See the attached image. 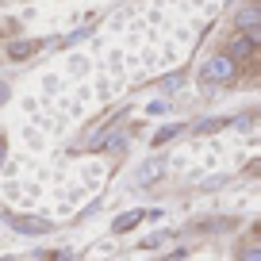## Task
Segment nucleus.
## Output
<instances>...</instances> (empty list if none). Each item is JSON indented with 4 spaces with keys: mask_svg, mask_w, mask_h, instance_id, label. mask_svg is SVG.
I'll return each mask as SVG.
<instances>
[{
    "mask_svg": "<svg viewBox=\"0 0 261 261\" xmlns=\"http://www.w3.org/2000/svg\"><path fill=\"white\" fill-rule=\"evenodd\" d=\"M200 73L207 77V81H215V85H223V81H230V77L238 73V62L230 54H215V58H207L204 62V69Z\"/></svg>",
    "mask_w": 261,
    "mask_h": 261,
    "instance_id": "f257e3e1",
    "label": "nucleus"
},
{
    "mask_svg": "<svg viewBox=\"0 0 261 261\" xmlns=\"http://www.w3.org/2000/svg\"><path fill=\"white\" fill-rule=\"evenodd\" d=\"M234 23H238V31H257L261 27V8L257 4H242L238 16H234Z\"/></svg>",
    "mask_w": 261,
    "mask_h": 261,
    "instance_id": "f03ea898",
    "label": "nucleus"
},
{
    "mask_svg": "<svg viewBox=\"0 0 261 261\" xmlns=\"http://www.w3.org/2000/svg\"><path fill=\"white\" fill-rule=\"evenodd\" d=\"M253 46H257V31H242V35L234 39V58L253 54Z\"/></svg>",
    "mask_w": 261,
    "mask_h": 261,
    "instance_id": "7ed1b4c3",
    "label": "nucleus"
},
{
    "mask_svg": "<svg viewBox=\"0 0 261 261\" xmlns=\"http://www.w3.org/2000/svg\"><path fill=\"white\" fill-rule=\"evenodd\" d=\"M142 219H146V212H123L119 219L112 223V227H115V230H119V234H123V230H130V227H135V223H142Z\"/></svg>",
    "mask_w": 261,
    "mask_h": 261,
    "instance_id": "20e7f679",
    "label": "nucleus"
},
{
    "mask_svg": "<svg viewBox=\"0 0 261 261\" xmlns=\"http://www.w3.org/2000/svg\"><path fill=\"white\" fill-rule=\"evenodd\" d=\"M16 230H23V234H42V230H46V219H16Z\"/></svg>",
    "mask_w": 261,
    "mask_h": 261,
    "instance_id": "39448f33",
    "label": "nucleus"
},
{
    "mask_svg": "<svg viewBox=\"0 0 261 261\" xmlns=\"http://www.w3.org/2000/svg\"><path fill=\"white\" fill-rule=\"evenodd\" d=\"M158 177H162V165H158V162H150V165H146V169H142V173H139V185H154V180H158Z\"/></svg>",
    "mask_w": 261,
    "mask_h": 261,
    "instance_id": "423d86ee",
    "label": "nucleus"
},
{
    "mask_svg": "<svg viewBox=\"0 0 261 261\" xmlns=\"http://www.w3.org/2000/svg\"><path fill=\"white\" fill-rule=\"evenodd\" d=\"M173 135H180V127H177V123H173V127H165V130H158V135H154V146H162V142H169Z\"/></svg>",
    "mask_w": 261,
    "mask_h": 261,
    "instance_id": "0eeeda50",
    "label": "nucleus"
},
{
    "mask_svg": "<svg viewBox=\"0 0 261 261\" xmlns=\"http://www.w3.org/2000/svg\"><path fill=\"white\" fill-rule=\"evenodd\" d=\"M31 50H35V42H19V46H12L8 54H12V58H27Z\"/></svg>",
    "mask_w": 261,
    "mask_h": 261,
    "instance_id": "6e6552de",
    "label": "nucleus"
},
{
    "mask_svg": "<svg viewBox=\"0 0 261 261\" xmlns=\"http://www.w3.org/2000/svg\"><path fill=\"white\" fill-rule=\"evenodd\" d=\"M242 261H261V250H246V253H242Z\"/></svg>",
    "mask_w": 261,
    "mask_h": 261,
    "instance_id": "1a4fd4ad",
    "label": "nucleus"
},
{
    "mask_svg": "<svg viewBox=\"0 0 261 261\" xmlns=\"http://www.w3.org/2000/svg\"><path fill=\"white\" fill-rule=\"evenodd\" d=\"M54 261H73V257H69L65 250H58V253H54Z\"/></svg>",
    "mask_w": 261,
    "mask_h": 261,
    "instance_id": "9d476101",
    "label": "nucleus"
},
{
    "mask_svg": "<svg viewBox=\"0 0 261 261\" xmlns=\"http://www.w3.org/2000/svg\"><path fill=\"white\" fill-rule=\"evenodd\" d=\"M4 100H8V85H0V104H4Z\"/></svg>",
    "mask_w": 261,
    "mask_h": 261,
    "instance_id": "9b49d317",
    "label": "nucleus"
}]
</instances>
